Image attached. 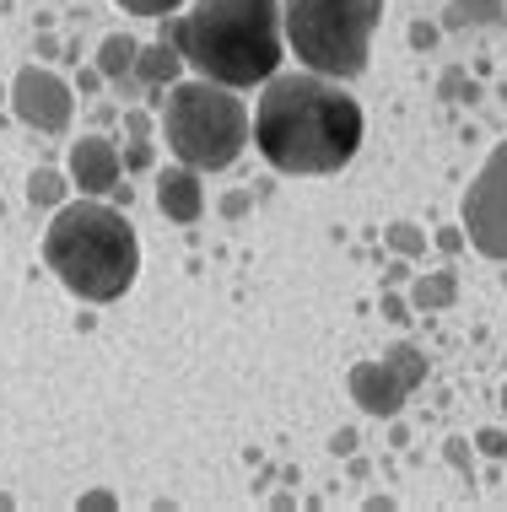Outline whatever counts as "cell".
I'll use <instances>...</instances> for the list:
<instances>
[{"label": "cell", "mask_w": 507, "mask_h": 512, "mask_svg": "<svg viewBox=\"0 0 507 512\" xmlns=\"http://www.w3.org/2000/svg\"><path fill=\"white\" fill-rule=\"evenodd\" d=\"M254 146L286 178L340 173L362 146V103L335 76L276 71L254 108Z\"/></svg>", "instance_id": "1"}, {"label": "cell", "mask_w": 507, "mask_h": 512, "mask_svg": "<svg viewBox=\"0 0 507 512\" xmlns=\"http://www.w3.org/2000/svg\"><path fill=\"white\" fill-rule=\"evenodd\" d=\"M162 38L195 65V76L222 87H259L286 60L281 0H195L184 17H157Z\"/></svg>", "instance_id": "2"}, {"label": "cell", "mask_w": 507, "mask_h": 512, "mask_svg": "<svg viewBox=\"0 0 507 512\" xmlns=\"http://www.w3.org/2000/svg\"><path fill=\"white\" fill-rule=\"evenodd\" d=\"M44 265L60 275V286L81 302H114L135 286L141 243L125 211L103 200L60 205L44 232Z\"/></svg>", "instance_id": "3"}, {"label": "cell", "mask_w": 507, "mask_h": 512, "mask_svg": "<svg viewBox=\"0 0 507 512\" xmlns=\"http://www.w3.org/2000/svg\"><path fill=\"white\" fill-rule=\"evenodd\" d=\"M162 135H168V151L184 168L195 173H222L243 157L254 124L249 108H243L238 87H222V81H173L168 103H162Z\"/></svg>", "instance_id": "4"}, {"label": "cell", "mask_w": 507, "mask_h": 512, "mask_svg": "<svg viewBox=\"0 0 507 512\" xmlns=\"http://www.w3.org/2000/svg\"><path fill=\"white\" fill-rule=\"evenodd\" d=\"M383 22V0H281L286 44L303 71L351 81L367 71V49Z\"/></svg>", "instance_id": "5"}, {"label": "cell", "mask_w": 507, "mask_h": 512, "mask_svg": "<svg viewBox=\"0 0 507 512\" xmlns=\"http://www.w3.org/2000/svg\"><path fill=\"white\" fill-rule=\"evenodd\" d=\"M464 238L486 259H507V141L486 157L464 195Z\"/></svg>", "instance_id": "6"}, {"label": "cell", "mask_w": 507, "mask_h": 512, "mask_svg": "<svg viewBox=\"0 0 507 512\" xmlns=\"http://www.w3.org/2000/svg\"><path fill=\"white\" fill-rule=\"evenodd\" d=\"M11 108H17V119L27 124V130H44V135H60L65 124H71V87H65L54 71H38V65H27V71H17V81H11Z\"/></svg>", "instance_id": "7"}, {"label": "cell", "mask_w": 507, "mask_h": 512, "mask_svg": "<svg viewBox=\"0 0 507 512\" xmlns=\"http://www.w3.org/2000/svg\"><path fill=\"white\" fill-rule=\"evenodd\" d=\"M119 173H125V157H119L114 141L87 135V141L71 146V184L81 189V195H114Z\"/></svg>", "instance_id": "8"}, {"label": "cell", "mask_w": 507, "mask_h": 512, "mask_svg": "<svg viewBox=\"0 0 507 512\" xmlns=\"http://www.w3.org/2000/svg\"><path fill=\"white\" fill-rule=\"evenodd\" d=\"M405 378L394 372L389 362H356L351 367V399L362 405L367 415H378V421H394L405 405Z\"/></svg>", "instance_id": "9"}, {"label": "cell", "mask_w": 507, "mask_h": 512, "mask_svg": "<svg viewBox=\"0 0 507 512\" xmlns=\"http://www.w3.org/2000/svg\"><path fill=\"white\" fill-rule=\"evenodd\" d=\"M157 211L178 221V227H189V221H200L205 216V189H200V173L195 168H162L157 178Z\"/></svg>", "instance_id": "10"}, {"label": "cell", "mask_w": 507, "mask_h": 512, "mask_svg": "<svg viewBox=\"0 0 507 512\" xmlns=\"http://www.w3.org/2000/svg\"><path fill=\"white\" fill-rule=\"evenodd\" d=\"M178 71H184V54H178L168 38H157V44H141V54H135V87H173Z\"/></svg>", "instance_id": "11"}, {"label": "cell", "mask_w": 507, "mask_h": 512, "mask_svg": "<svg viewBox=\"0 0 507 512\" xmlns=\"http://www.w3.org/2000/svg\"><path fill=\"white\" fill-rule=\"evenodd\" d=\"M454 297H459V281L448 270H432V275H421V281L410 286V308L416 313H437V308H448Z\"/></svg>", "instance_id": "12"}, {"label": "cell", "mask_w": 507, "mask_h": 512, "mask_svg": "<svg viewBox=\"0 0 507 512\" xmlns=\"http://www.w3.org/2000/svg\"><path fill=\"white\" fill-rule=\"evenodd\" d=\"M135 54H141V44H135L130 33H108L103 38V49H98V71L108 81H125L135 71Z\"/></svg>", "instance_id": "13"}, {"label": "cell", "mask_w": 507, "mask_h": 512, "mask_svg": "<svg viewBox=\"0 0 507 512\" xmlns=\"http://www.w3.org/2000/svg\"><path fill=\"white\" fill-rule=\"evenodd\" d=\"M507 0H454L448 6V27H491L502 22Z\"/></svg>", "instance_id": "14"}, {"label": "cell", "mask_w": 507, "mask_h": 512, "mask_svg": "<svg viewBox=\"0 0 507 512\" xmlns=\"http://www.w3.org/2000/svg\"><path fill=\"white\" fill-rule=\"evenodd\" d=\"M383 362H389V367L405 378V389H421V383H427V356H421L410 340H400L394 351H383Z\"/></svg>", "instance_id": "15"}, {"label": "cell", "mask_w": 507, "mask_h": 512, "mask_svg": "<svg viewBox=\"0 0 507 512\" xmlns=\"http://www.w3.org/2000/svg\"><path fill=\"white\" fill-rule=\"evenodd\" d=\"M65 173H54V168H38L33 178H27V200L33 205H65Z\"/></svg>", "instance_id": "16"}, {"label": "cell", "mask_w": 507, "mask_h": 512, "mask_svg": "<svg viewBox=\"0 0 507 512\" xmlns=\"http://www.w3.org/2000/svg\"><path fill=\"white\" fill-rule=\"evenodd\" d=\"M383 238H389V248L400 259H416V254H427V232L416 227V221H394L389 232H383Z\"/></svg>", "instance_id": "17"}, {"label": "cell", "mask_w": 507, "mask_h": 512, "mask_svg": "<svg viewBox=\"0 0 507 512\" xmlns=\"http://www.w3.org/2000/svg\"><path fill=\"white\" fill-rule=\"evenodd\" d=\"M125 11H135V17H168V11H178L184 0H119Z\"/></svg>", "instance_id": "18"}, {"label": "cell", "mask_w": 507, "mask_h": 512, "mask_svg": "<svg viewBox=\"0 0 507 512\" xmlns=\"http://www.w3.org/2000/svg\"><path fill=\"white\" fill-rule=\"evenodd\" d=\"M475 448H481L486 459H507V432H497V426H486V432H475Z\"/></svg>", "instance_id": "19"}, {"label": "cell", "mask_w": 507, "mask_h": 512, "mask_svg": "<svg viewBox=\"0 0 507 512\" xmlns=\"http://www.w3.org/2000/svg\"><path fill=\"white\" fill-rule=\"evenodd\" d=\"M125 168H130V173H146V168H152V146H146V141H130Z\"/></svg>", "instance_id": "20"}, {"label": "cell", "mask_w": 507, "mask_h": 512, "mask_svg": "<svg viewBox=\"0 0 507 512\" xmlns=\"http://www.w3.org/2000/svg\"><path fill=\"white\" fill-rule=\"evenodd\" d=\"M146 130H152V114L130 108V114H125V135H130V141H146Z\"/></svg>", "instance_id": "21"}, {"label": "cell", "mask_w": 507, "mask_h": 512, "mask_svg": "<svg viewBox=\"0 0 507 512\" xmlns=\"http://www.w3.org/2000/svg\"><path fill=\"white\" fill-rule=\"evenodd\" d=\"M437 44V27L432 22H410V49H432Z\"/></svg>", "instance_id": "22"}, {"label": "cell", "mask_w": 507, "mask_h": 512, "mask_svg": "<svg viewBox=\"0 0 507 512\" xmlns=\"http://www.w3.org/2000/svg\"><path fill=\"white\" fill-rule=\"evenodd\" d=\"M249 205H254V195H249V189H232V195L222 200V216H243Z\"/></svg>", "instance_id": "23"}, {"label": "cell", "mask_w": 507, "mask_h": 512, "mask_svg": "<svg viewBox=\"0 0 507 512\" xmlns=\"http://www.w3.org/2000/svg\"><path fill=\"white\" fill-rule=\"evenodd\" d=\"M432 243L443 248V254H459V248H464V232H459V227H443V232H437Z\"/></svg>", "instance_id": "24"}, {"label": "cell", "mask_w": 507, "mask_h": 512, "mask_svg": "<svg viewBox=\"0 0 507 512\" xmlns=\"http://www.w3.org/2000/svg\"><path fill=\"white\" fill-rule=\"evenodd\" d=\"M103 81H108V76L98 71V65H92V71H81V81H76V87H81V92H98Z\"/></svg>", "instance_id": "25"}, {"label": "cell", "mask_w": 507, "mask_h": 512, "mask_svg": "<svg viewBox=\"0 0 507 512\" xmlns=\"http://www.w3.org/2000/svg\"><path fill=\"white\" fill-rule=\"evenodd\" d=\"M330 453H356V432H335L330 437Z\"/></svg>", "instance_id": "26"}, {"label": "cell", "mask_w": 507, "mask_h": 512, "mask_svg": "<svg viewBox=\"0 0 507 512\" xmlns=\"http://www.w3.org/2000/svg\"><path fill=\"white\" fill-rule=\"evenodd\" d=\"M383 318H410V313H405V302L394 297V292H383Z\"/></svg>", "instance_id": "27"}, {"label": "cell", "mask_w": 507, "mask_h": 512, "mask_svg": "<svg viewBox=\"0 0 507 512\" xmlns=\"http://www.w3.org/2000/svg\"><path fill=\"white\" fill-rule=\"evenodd\" d=\"M76 507H114V496H108V491H87Z\"/></svg>", "instance_id": "28"}, {"label": "cell", "mask_w": 507, "mask_h": 512, "mask_svg": "<svg viewBox=\"0 0 507 512\" xmlns=\"http://www.w3.org/2000/svg\"><path fill=\"white\" fill-rule=\"evenodd\" d=\"M0 507H11V496H6V491H0Z\"/></svg>", "instance_id": "29"}, {"label": "cell", "mask_w": 507, "mask_h": 512, "mask_svg": "<svg viewBox=\"0 0 507 512\" xmlns=\"http://www.w3.org/2000/svg\"><path fill=\"white\" fill-rule=\"evenodd\" d=\"M502 405H507V389H502Z\"/></svg>", "instance_id": "30"}]
</instances>
